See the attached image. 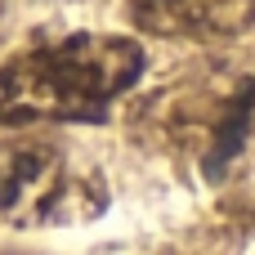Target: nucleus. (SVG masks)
<instances>
[{
    "instance_id": "nucleus-1",
    "label": "nucleus",
    "mask_w": 255,
    "mask_h": 255,
    "mask_svg": "<svg viewBox=\"0 0 255 255\" xmlns=\"http://www.w3.org/2000/svg\"><path fill=\"white\" fill-rule=\"evenodd\" d=\"M143 76V49L130 36L76 31L63 40L31 45L0 63V126H63L103 121L121 94Z\"/></svg>"
},
{
    "instance_id": "nucleus-3",
    "label": "nucleus",
    "mask_w": 255,
    "mask_h": 255,
    "mask_svg": "<svg viewBox=\"0 0 255 255\" xmlns=\"http://www.w3.org/2000/svg\"><path fill=\"white\" fill-rule=\"evenodd\" d=\"M103 211V179L63 143L18 134L0 143V224L45 229Z\"/></svg>"
},
{
    "instance_id": "nucleus-2",
    "label": "nucleus",
    "mask_w": 255,
    "mask_h": 255,
    "mask_svg": "<svg viewBox=\"0 0 255 255\" xmlns=\"http://www.w3.org/2000/svg\"><path fill=\"white\" fill-rule=\"evenodd\" d=\"M148 134L206 179H224L255 143V67L211 58L143 103Z\"/></svg>"
},
{
    "instance_id": "nucleus-4",
    "label": "nucleus",
    "mask_w": 255,
    "mask_h": 255,
    "mask_svg": "<svg viewBox=\"0 0 255 255\" xmlns=\"http://www.w3.org/2000/svg\"><path fill=\"white\" fill-rule=\"evenodd\" d=\"M143 31L175 40H233L255 22V0H126Z\"/></svg>"
}]
</instances>
